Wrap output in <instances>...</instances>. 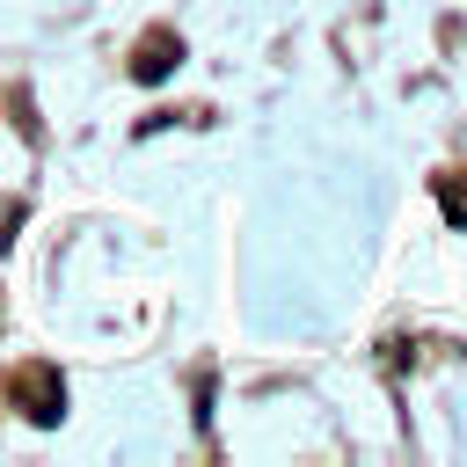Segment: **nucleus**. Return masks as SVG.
Here are the masks:
<instances>
[{"label":"nucleus","mask_w":467,"mask_h":467,"mask_svg":"<svg viewBox=\"0 0 467 467\" xmlns=\"http://www.w3.org/2000/svg\"><path fill=\"white\" fill-rule=\"evenodd\" d=\"M15 394L29 401V416H36V423H58V409H66V387H58L51 372H22V379H15Z\"/></svg>","instance_id":"obj_1"},{"label":"nucleus","mask_w":467,"mask_h":467,"mask_svg":"<svg viewBox=\"0 0 467 467\" xmlns=\"http://www.w3.org/2000/svg\"><path fill=\"white\" fill-rule=\"evenodd\" d=\"M175 58H182V51H175V36H161V29H153V36L139 44V58H131V73H139V80H161V73H168Z\"/></svg>","instance_id":"obj_2"}]
</instances>
